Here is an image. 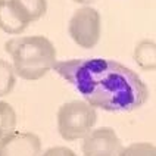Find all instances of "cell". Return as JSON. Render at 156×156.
Instances as JSON below:
<instances>
[{
  "label": "cell",
  "instance_id": "obj_9",
  "mask_svg": "<svg viewBox=\"0 0 156 156\" xmlns=\"http://www.w3.org/2000/svg\"><path fill=\"white\" fill-rule=\"evenodd\" d=\"M27 27L15 13V10L8 3V0L5 3L0 5V30L6 34L10 35H19L27 30Z\"/></svg>",
  "mask_w": 156,
  "mask_h": 156
},
{
  "label": "cell",
  "instance_id": "obj_13",
  "mask_svg": "<svg viewBox=\"0 0 156 156\" xmlns=\"http://www.w3.org/2000/svg\"><path fill=\"white\" fill-rule=\"evenodd\" d=\"M40 156H78V155L68 146H53V147H49L47 150H44L43 153H40Z\"/></svg>",
  "mask_w": 156,
  "mask_h": 156
},
{
  "label": "cell",
  "instance_id": "obj_4",
  "mask_svg": "<svg viewBox=\"0 0 156 156\" xmlns=\"http://www.w3.org/2000/svg\"><path fill=\"white\" fill-rule=\"evenodd\" d=\"M68 33L72 41L83 49H93L102 35V18L93 6L78 8L69 19Z\"/></svg>",
  "mask_w": 156,
  "mask_h": 156
},
{
  "label": "cell",
  "instance_id": "obj_8",
  "mask_svg": "<svg viewBox=\"0 0 156 156\" xmlns=\"http://www.w3.org/2000/svg\"><path fill=\"white\" fill-rule=\"evenodd\" d=\"M134 61L146 72H153L156 69V43L153 40L143 38L134 47Z\"/></svg>",
  "mask_w": 156,
  "mask_h": 156
},
{
  "label": "cell",
  "instance_id": "obj_1",
  "mask_svg": "<svg viewBox=\"0 0 156 156\" xmlns=\"http://www.w3.org/2000/svg\"><path fill=\"white\" fill-rule=\"evenodd\" d=\"M56 72L94 109L131 112L146 103L149 88L128 66L116 61L93 58L56 62Z\"/></svg>",
  "mask_w": 156,
  "mask_h": 156
},
{
  "label": "cell",
  "instance_id": "obj_14",
  "mask_svg": "<svg viewBox=\"0 0 156 156\" xmlns=\"http://www.w3.org/2000/svg\"><path fill=\"white\" fill-rule=\"evenodd\" d=\"M74 3H78V5H81V6H90L91 3H94L96 0H72Z\"/></svg>",
  "mask_w": 156,
  "mask_h": 156
},
{
  "label": "cell",
  "instance_id": "obj_2",
  "mask_svg": "<svg viewBox=\"0 0 156 156\" xmlns=\"http://www.w3.org/2000/svg\"><path fill=\"white\" fill-rule=\"evenodd\" d=\"M5 50L12 58V66L18 77L37 81L46 77L56 65V47L44 35H24L10 38Z\"/></svg>",
  "mask_w": 156,
  "mask_h": 156
},
{
  "label": "cell",
  "instance_id": "obj_7",
  "mask_svg": "<svg viewBox=\"0 0 156 156\" xmlns=\"http://www.w3.org/2000/svg\"><path fill=\"white\" fill-rule=\"evenodd\" d=\"M8 3L25 25L38 21L47 12V0H8Z\"/></svg>",
  "mask_w": 156,
  "mask_h": 156
},
{
  "label": "cell",
  "instance_id": "obj_12",
  "mask_svg": "<svg viewBox=\"0 0 156 156\" xmlns=\"http://www.w3.org/2000/svg\"><path fill=\"white\" fill-rule=\"evenodd\" d=\"M122 156H156V147L149 141L131 143L124 147Z\"/></svg>",
  "mask_w": 156,
  "mask_h": 156
},
{
  "label": "cell",
  "instance_id": "obj_11",
  "mask_svg": "<svg viewBox=\"0 0 156 156\" xmlns=\"http://www.w3.org/2000/svg\"><path fill=\"white\" fill-rule=\"evenodd\" d=\"M15 84H16V74L13 71L12 63L0 58V97H5L9 93H12Z\"/></svg>",
  "mask_w": 156,
  "mask_h": 156
},
{
  "label": "cell",
  "instance_id": "obj_5",
  "mask_svg": "<svg viewBox=\"0 0 156 156\" xmlns=\"http://www.w3.org/2000/svg\"><path fill=\"white\" fill-rule=\"evenodd\" d=\"M124 147L113 128L100 127L93 128L83 139L81 152L84 156H122Z\"/></svg>",
  "mask_w": 156,
  "mask_h": 156
},
{
  "label": "cell",
  "instance_id": "obj_3",
  "mask_svg": "<svg viewBox=\"0 0 156 156\" xmlns=\"http://www.w3.org/2000/svg\"><path fill=\"white\" fill-rule=\"evenodd\" d=\"M97 112L84 100H69L58 109V133L65 141L84 139L94 128Z\"/></svg>",
  "mask_w": 156,
  "mask_h": 156
},
{
  "label": "cell",
  "instance_id": "obj_6",
  "mask_svg": "<svg viewBox=\"0 0 156 156\" xmlns=\"http://www.w3.org/2000/svg\"><path fill=\"white\" fill-rule=\"evenodd\" d=\"M41 140L35 133L12 131L0 139V156H40Z\"/></svg>",
  "mask_w": 156,
  "mask_h": 156
},
{
  "label": "cell",
  "instance_id": "obj_15",
  "mask_svg": "<svg viewBox=\"0 0 156 156\" xmlns=\"http://www.w3.org/2000/svg\"><path fill=\"white\" fill-rule=\"evenodd\" d=\"M5 2H6V0H0V5H2V3H5Z\"/></svg>",
  "mask_w": 156,
  "mask_h": 156
},
{
  "label": "cell",
  "instance_id": "obj_10",
  "mask_svg": "<svg viewBox=\"0 0 156 156\" xmlns=\"http://www.w3.org/2000/svg\"><path fill=\"white\" fill-rule=\"evenodd\" d=\"M16 128V112L13 106L0 99V139L10 134Z\"/></svg>",
  "mask_w": 156,
  "mask_h": 156
}]
</instances>
